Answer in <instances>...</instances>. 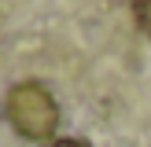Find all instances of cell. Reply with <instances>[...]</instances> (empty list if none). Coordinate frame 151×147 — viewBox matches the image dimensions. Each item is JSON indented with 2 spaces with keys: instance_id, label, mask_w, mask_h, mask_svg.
<instances>
[{
  "instance_id": "7a4b0ae2",
  "label": "cell",
  "mask_w": 151,
  "mask_h": 147,
  "mask_svg": "<svg viewBox=\"0 0 151 147\" xmlns=\"http://www.w3.org/2000/svg\"><path fill=\"white\" fill-rule=\"evenodd\" d=\"M133 15H137V26L151 37V0H137L133 4Z\"/></svg>"
},
{
  "instance_id": "6da1fadb",
  "label": "cell",
  "mask_w": 151,
  "mask_h": 147,
  "mask_svg": "<svg viewBox=\"0 0 151 147\" xmlns=\"http://www.w3.org/2000/svg\"><path fill=\"white\" fill-rule=\"evenodd\" d=\"M4 114L11 121V129L22 140H52L59 129V107L55 96L37 81H22L7 92L4 99Z\"/></svg>"
},
{
  "instance_id": "3957f363",
  "label": "cell",
  "mask_w": 151,
  "mask_h": 147,
  "mask_svg": "<svg viewBox=\"0 0 151 147\" xmlns=\"http://www.w3.org/2000/svg\"><path fill=\"white\" fill-rule=\"evenodd\" d=\"M52 147H88V143H85V140H55Z\"/></svg>"
}]
</instances>
